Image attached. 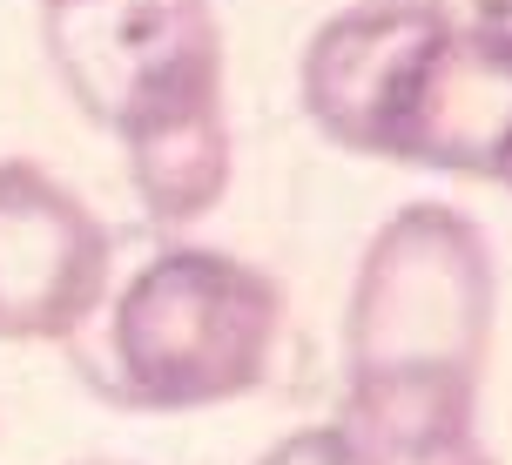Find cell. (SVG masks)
I'll return each instance as SVG.
<instances>
[{"label":"cell","instance_id":"cell-1","mask_svg":"<svg viewBox=\"0 0 512 465\" xmlns=\"http://www.w3.org/2000/svg\"><path fill=\"white\" fill-rule=\"evenodd\" d=\"M283 290L203 243L155 250L108 304L102 385L135 412H209L270 378Z\"/></svg>","mask_w":512,"mask_h":465},{"label":"cell","instance_id":"cell-2","mask_svg":"<svg viewBox=\"0 0 512 465\" xmlns=\"http://www.w3.org/2000/svg\"><path fill=\"white\" fill-rule=\"evenodd\" d=\"M492 250L452 203L398 209L358 263L344 310V378H459L479 385L492 351Z\"/></svg>","mask_w":512,"mask_h":465},{"label":"cell","instance_id":"cell-3","mask_svg":"<svg viewBox=\"0 0 512 465\" xmlns=\"http://www.w3.org/2000/svg\"><path fill=\"white\" fill-rule=\"evenodd\" d=\"M41 41L68 102L115 142L223 108L209 0H41Z\"/></svg>","mask_w":512,"mask_h":465},{"label":"cell","instance_id":"cell-4","mask_svg":"<svg viewBox=\"0 0 512 465\" xmlns=\"http://www.w3.org/2000/svg\"><path fill=\"white\" fill-rule=\"evenodd\" d=\"M445 27H452L445 0H358V7L331 14L297 61L304 115L337 149L391 162L418 75H425Z\"/></svg>","mask_w":512,"mask_h":465},{"label":"cell","instance_id":"cell-5","mask_svg":"<svg viewBox=\"0 0 512 465\" xmlns=\"http://www.w3.org/2000/svg\"><path fill=\"white\" fill-rule=\"evenodd\" d=\"M102 216L34 162H0V344H61L108 304Z\"/></svg>","mask_w":512,"mask_h":465},{"label":"cell","instance_id":"cell-6","mask_svg":"<svg viewBox=\"0 0 512 465\" xmlns=\"http://www.w3.org/2000/svg\"><path fill=\"white\" fill-rule=\"evenodd\" d=\"M337 465H499L479 432V385L459 378H344Z\"/></svg>","mask_w":512,"mask_h":465},{"label":"cell","instance_id":"cell-7","mask_svg":"<svg viewBox=\"0 0 512 465\" xmlns=\"http://www.w3.org/2000/svg\"><path fill=\"white\" fill-rule=\"evenodd\" d=\"M122 155H128V182H135V196H142L155 230L203 223L209 209L223 203V189H230V122H223V108L162 122V129L122 142Z\"/></svg>","mask_w":512,"mask_h":465},{"label":"cell","instance_id":"cell-8","mask_svg":"<svg viewBox=\"0 0 512 465\" xmlns=\"http://www.w3.org/2000/svg\"><path fill=\"white\" fill-rule=\"evenodd\" d=\"M256 465H337V452H331V432H324V425H310V432L277 439Z\"/></svg>","mask_w":512,"mask_h":465},{"label":"cell","instance_id":"cell-9","mask_svg":"<svg viewBox=\"0 0 512 465\" xmlns=\"http://www.w3.org/2000/svg\"><path fill=\"white\" fill-rule=\"evenodd\" d=\"M492 182H499V189H512V142H506V155H499V169H492Z\"/></svg>","mask_w":512,"mask_h":465}]
</instances>
